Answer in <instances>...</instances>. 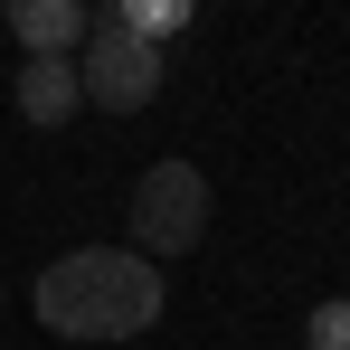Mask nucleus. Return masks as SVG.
<instances>
[{"mask_svg": "<svg viewBox=\"0 0 350 350\" xmlns=\"http://www.w3.org/2000/svg\"><path fill=\"white\" fill-rule=\"evenodd\" d=\"M29 303L57 341H133V332L161 322V265L123 256V246H66Z\"/></svg>", "mask_w": 350, "mask_h": 350, "instance_id": "1", "label": "nucleus"}, {"mask_svg": "<svg viewBox=\"0 0 350 350\" xmlns=\"http://www.w3.org/2000/svg\"><path fill=\"white\" fill-rule=\"evenodd\" d=\"M208 237V180L199 161H152L133 180V256H189Z\"/></svg>", "mask_w": 350, "mask_h": 350, "instance_id": "2", "label": "nucleus"}, {"mask_svg": "<svg viewBox=\"0 0 350 350\" xmlns=\"http://www.w3.org/2000/svg\"><path fill=\"white\" fill-rule=\"evenodd\" d=\"M76 85H85V105H95V114H142V105L161 95V48H142L133 29H105V19H85Z\"/></svg>", "mask_w": 350, "mask_h": 350, "instance_id": "3", "label": "nucleus"}, {"mask_svg": "<svg viewBox=\"0 0 350 350\" xmlns=\"http://www.w3.org/2000/svg\"><path fill=\"white\" fill-rule=\"evenodd\" d=\"M10 105L19 123H38V133H57V123L85 114V85H76V57H29L19 66V85H10Z\"/></svg>", "mask_w": 350, "mask_h": 350, "instance_id": "4", "label": "nucleus"}, {"mask_svg": "<svg viewBox=\"0 0 350 350\" xmlns=\"http://www.w3.org/2000/svg\"><path fill=\"white\" fill-rule=\"evenodd\" d=\"M0 19L29 57H76L85 48V0H0Z\"/></svg>", "mask_w": 350, "mask_h": 350, "instance_id": "5", "label": "nucleus"}, {"mask_svg": "<svg viewBox=\"0 0 350 350\" xmlns=\"http://www.w3.org/2000/svg\"><path fill=\"white\" fill-rule=\"evenodd\" d=\"M95 19H105V29H133L142 48H161L171 29H189V19H199V0H105Z\"/></svg>", "mask_w": 350, "mask_h": 350, "instance_id": "6", "label": "nucleus"}, {"mask_svg": "<svg viewBox=\"0 0 350 350\" xmlns=\"http://www.w3.org/2000/svg\"><path fill=\"white\" fill-rule=\"evenodd\" d=\"M303 350H350V293L312 303V322H303Z\"/></svg>", "mask_w": 350, "mask_h": 350, "instance_id": "7", "label": "nucleus"}]
</instances>
